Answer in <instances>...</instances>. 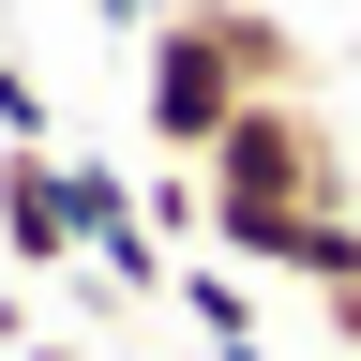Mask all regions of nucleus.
<instances>
[{
    "label": "nucleus",
    "instance_id": "7",
    "mask_svg": "<svg viewBox=\"0 0 361 361\" xmlns=\"http://www.w3.org/2000/svg\"><path fill=\"white\" fill-rule=\"evenodd\" d=\"M331 331H346V346H361V286H346V301H331Z\"/></svg>",
    "mask_w": 361,
    "mask_h": 361
},
{
    "label": "nucleus",
    "instance_id": "1",
    "mask_svg": "<svg viewBox=\"0 0 361 361\" xmlns=\"http://www.w3.org/2000/svg\"><path fill=\"white\" fill-rule=\"evenodd\" d=\"M301 75V45L241 16V0H180V16L135 45V135H151L166 166H211V135L256 106V90H286Z\"/></svg>",
    "mask_w": 361,
    "mask_h": 361
},
{
    "label": "nucleus",
    "instance_id": "3",
    "mask_svg": "<svg viewBox=\"0 0 361 361\" xmlns=\"http://www.w3.org/2000/svg\"><path fill=\"white\" fill-rule=\"evenodd\" d=\"M0 241H16V271H75V256H90L61 151H0Z\"/></svg>",
    "mask_w": 361,
    "mask_h": 361
},
{
    "label": "nucleus",
    "instance_id": "6",
    "mask_svg": "<svg viewBox=\"0 0 361 361\" xmlns=\"http://www.w3.org/2000/svg\"><path fill=\"white\" fill-rule=\"evenodd\" d=\"M61 180H75V226H90V241H121V226H135V196H121V166H90V151H75Z\"/></svg>",
    "mask_w": 361,
    "mask_h": 361
},
{
    "label": "nucleus",
    "instance_id": "4",
    "mask_svg": "<svg viewBox=\"0 0 361 361\" xmlns=\"http://www.w3.org/2000/svg\"><path fill=\"white\" fill-rule=\"evenodd\" d=\"M180 316L211 331V361H256V286H241V256H196V271H180Z\"/></svg>",
    "mask_w": 361,
    "mask_h": 361
},
{
    "label": "nucleus",
    "instance_id": "8",
    "mask_svg": "<svg viewBox=\"0 0 361 361\" xmlns=\"http://www.w3.org/2000/svg\"><path fill=\"white\" fill-rule=\"evenodd\" d=\"M16 361H90V346H45V331H30V346H16Z\"/></svg>",
    "mask_w": 361,
    "mask_h": 361
},
{
    "label": "nucleus",
    "instance_id": "5",
    "mask_svg": "<svg viewBox=\"0 0 361 361\" xmlns=\"http://www.w3.org/2000/svg\"><path fill=\"white\" fill-rule=\"evenodd\" d=\"M0 151H61V106H45L30 61H0Z\"/></svg>",
    "mask_w": 361,
    "mask_h": 361
},
{
    "label": "nucleus",
    "instance_id": "2",
    "mask_svg": "<svg viewBox=\"0 0 361 361\" xmlns=\"http://www.w3.org/2000/svg\"><path fill=\"white\" fill-rule=\"evenodd\" d=\"M211 256H256V271H286V241L316 211H346V180H331V135H316L301 90H256L241 121L211 135Z\"/></svg>",
    "mask_w": 361,
    "mask_h": 361
}]
</instances>
